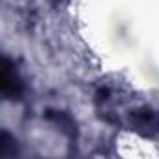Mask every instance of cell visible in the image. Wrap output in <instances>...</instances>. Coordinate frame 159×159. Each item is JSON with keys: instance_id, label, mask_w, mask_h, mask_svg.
<instances>
[{"instance_id": "cell-1", "label": "cell", "mask_w": 159, "mask_h": 159, "mask_svg": "<svg viewBox=\"0 0 159 159\" xmlns=\"http://www.w3.org/2000/svg\"><path fill=\"white\" fill-rule=\"evenodd\" d=\"M0 92L8 99H19L23 96V81L15 73L13 64L4 58L2 60V77H0Z\"/></svg>"}, {"instance_id": "cell-2", "label": "cell", "mask_w": 159, "mask_h": 159, "mask_svg": "<svg viewBox=\"0 0 159 159\" xmlns=\"http://www.w3.org/2000/svg\"><path fill=\"white\" fill-rule=\"evenodd\" d=\"M133 129L142 137H155L159 133V112H153L152 109H140L131 114Z\"/></svg>"}, {"instance_id": "cell-3", "label": "cell", "mask_w": 159, "mask_h": 159, "mask_svg": "<svg viewBox=\"0 0 159 159\" xmlns=\"http://www.w3.org/2000/svg\"><path fill=\"white\" fill-rule=\"evenodd\" d=\"M15 152V140L8 131H2L0 135V157H8Z\"/></svg>"}]
</instances>
